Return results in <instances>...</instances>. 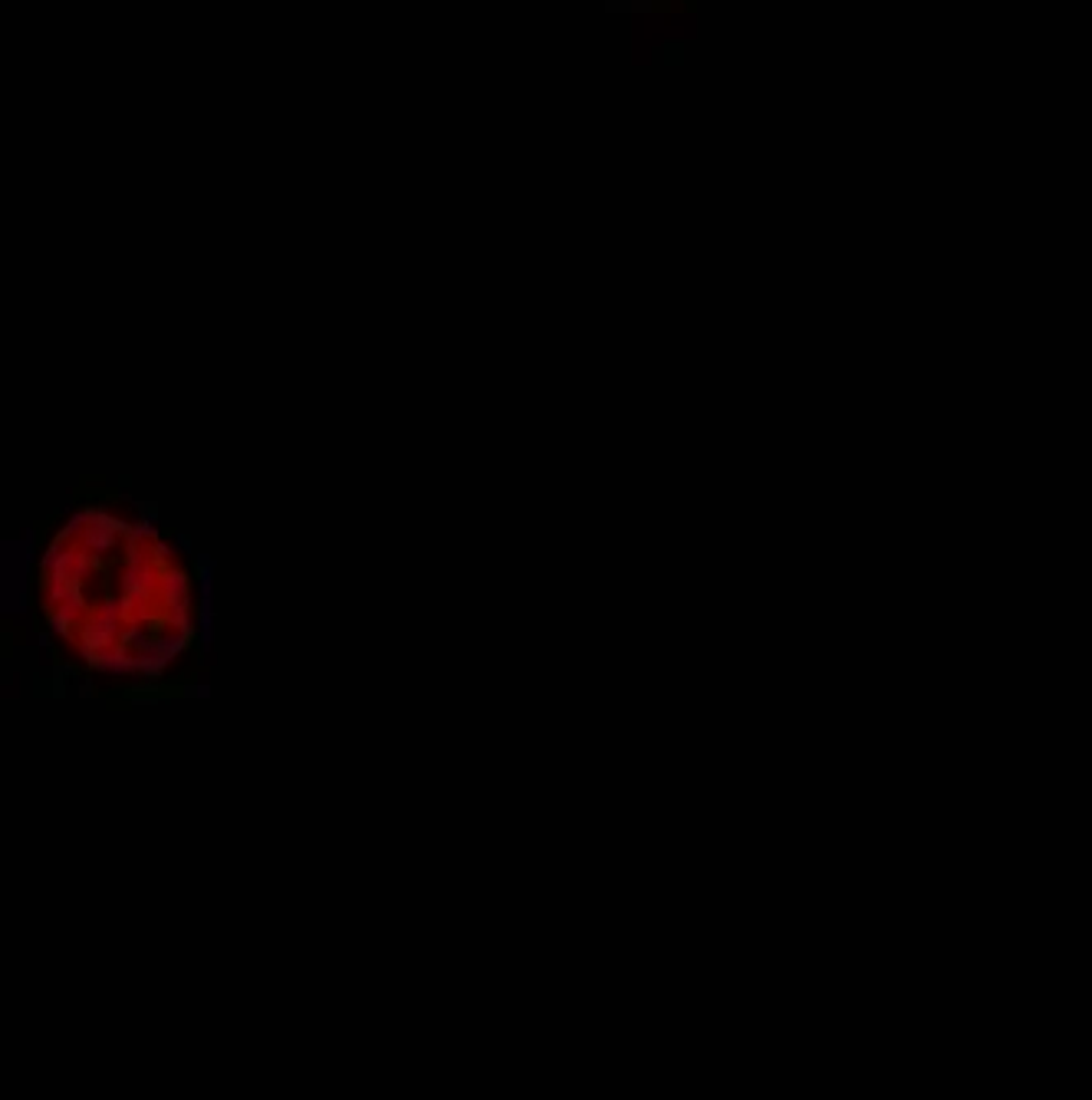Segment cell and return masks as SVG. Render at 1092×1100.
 Segmentation results:
<instances>
[{
	"label": "cell",
	"mask_w": 1092,
	"mask_h": 1100,
	"mask_svg": "<svg viewBox=\"0 0 1092 1100\" xmlns=\"http://www.w3.org/2000/svg\"><path fill=\"white\" fill-rule=\"evenodd\" d=\"M188 646H192V636L168 626L165 636H152L145 646H139V652H135L139 656V675L142 679H158Z\"/></svg>",
	"instance_id": "1"
},
{
	"label": "cell",
	"mask_w": 1092,
	"mask_h": 1100,
	"mask_svg": "<svg viewBox=\"0 0 1092 1100\" xmlns=\"http://www.w3.org/2000/svg\"><path fill=\"white\" fill-rule=\"evenodd\" d=\"M125 616V603L119 600H106L99 610L92 613L90 623H86V630H82V656H90V652H99L106 646L115 642L119 636V620Z\"/></svg>",
	"instance_id": "2"
},
{
	"label": "cell",
	"mask_w": 1092,
	"mask_h": 1100,
	"mask_svg": "<svg viewBox=\"0 0 1092 1100\" xmlns=\"http://www.w3.org/2000/svg\"><path fill=\"white\" fill-rule=\"evenodd\" d=\"M90 666H96L99 673H109V675H139V656H132L125 649V642L122 646H106L99 652H90V656H82Z\"/></svg>",
	"instance_id": "3"
},
{
	"label": "cell",
	"mask_w": 1092,
	"mask_h": 1100,
	"mask_svg": "<svg viewBox=\"0 0 1092 1100\" xmlns=\"http://www.w3.org/2000/svg\"><path fill=\"white\" fill-rule=\"evenodd\" d=\"M162 593H165V603L175 606V603H188L192 597V583H188V573L178 571V567H168L162 573Z\"/></svg>",
	"instance_id": "4"
},
{
	"label": "cell",
	"mask_w": 1092,
	"mask_h": 1100,
	"mask_svg": "<svg viewBox=\"0 0 1092 1100\" xmlns=\"http://www.w3.org/2000/svg\"><path fill=\"white\" fill-rule=\"evenodd\" d=\"M155 557H158V561H168V557H175L172 544H165V540H155Z\"/></svg>",
	"instance_id": "5"
},
{
	"label": "cell",
	"mask_w": 1092,
	"mask_h": 1100,
	"mask_svg": "<svg viewBox=\"0 0 1092 1100\" xmlns=\"http://www.w3.org/2000/svg\"><path fill=\"white\" fill-rule=\"evenodd\" d=\"M192 695H198V699H208V695H211V685H204V683H201V685H194Z\"/></svg>",
	"instance_id": "6"
},
{
	"label": "cell",
	"mask_w": 1092,
	"mask_h": 1100,
	"mask_svg": "<svg viewBox=\"0 0 1092 1100\" xmlns=\"http://www.w3.org/2000/svg\"><path fill=\"white\" fill-rule=\"evenodd\" d=\"M175 544H178L182 550H192V540L184 537V534H178V537H175Z\"/></svg>",
	"instance_id": "7"
}]
</instances>
